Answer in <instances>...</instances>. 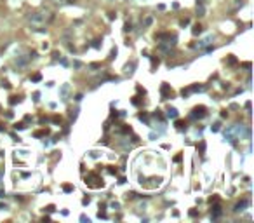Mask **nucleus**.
<instances>
[{
	"label": "nucleus",
	"instance_id": "obj_7",
	"mask_svg": "<svg viewBox=\"0 0 254 223\" xmlns=\"http://www.w3.org/2000/svg\"><path fill=\"white\" fill-rule=\"evenodd\" d=\"M40 79H42V77H40V73H35V75L31 77V80H33V82H38Z\"/></svg>",
	"mask_w": 254,
	"mask_h": 223
},
{
	"label": "nucleus",
	"instance_id": "obj_6",
	"mask_svg": "<svg viewBox=\"0 0 254 223\" xmlns=\"http://www.w3.org/2000/svg\"><path fill=\"white\" fill-rule=\"evenodd\" d=\"M200 31H202V26H200V24H195V26H193V33L197 35V33H200Z\"/></svg>",
	"mask_w": 254,
	"mask_h": 223
},
{
	"label": "nucleus",
	"instance_id": "obj_8",
	"mask_svg": "<svg viewBox=\"0 0 254 223\" xmlns=\"http://www.w3.org/2000/svg\"><path fill=\"white\" fill-rule=\"evenodd\" d=\"M63 190H64V192H71V190H73V187H71V185H64V187H63Z\"/></svg>",
	"mask_w": 254,
	"mask_h": 223
},
{
	"label": "nucleus",
	"instance_id": "obj_10",
	"mask_svg": "<svg viewBox=\"0 0 254 223\" xmlns=\"http://www.w3.org/2000/svg\"><path fill=\"white\" fill-rule=\"evenodd\" d=\"M183 126H185V122H183V120H178V122H176V127H178V129H181Z\"/></svg>",
	"mask_w": 254,
	"mask_h": 223
},
{
	"label": "nucleus",
	"instance_id": "obj_1",
	"mask_svg": "<svg viewBox=\"0 0 254 223\" xmlns=\"http://www.w3.org/2000/svg\"><path fill=\"white\" fill-rule=\"evenodd\" d=\"M160 92H162V99H169V96H171V87H169V84H162V89H160Z\"/></svg>",
	"mask_w": 254,
	"mask_h": 223
},
{
	"label": "nucleus",
	"instance_id": "obj_2",
	"mask_svg": "<svg viewBox=\"0 0 254 223\" xmlns=\"http://www.w3.org/2000/svg\"><path fill=\"white\" fill-rule=\"evenodd\" d=\"M206 115V106H195L192 117H204Z\"/></svg>",
	"mask_w": 254,
	"mask_h": 223
},
{
	"label": "nucleus",
	"instance_id": "obj_9",
	"mask_svg": "<svg viewBox=\"0 0 254 223\" xmlns=\"http://www.w3.org/2000/svg\"><path fill=\"white\" fill-rule=\"evenodd\" d=\"M124 30H125V31H131V30H132V26H131V23H125V26H124Z\"/></svg>",
	"mask_w": 254,
	"mask_h": 223
},
{
	"label": "nucleus",
	"instance_id": "obj_3",
	"mask_svg": "<svg viewBox=\"0 0 254 223\" xmlns=\"http://www.w3.org/2000/svg\"><path fill=\"white\" fill-rule=\"evenodd\" d=\"M212 211H214V216H212V218L216 220V218H218V216L221 215V206H219V204H216V206L212 208Z\"/></svg>",
	"mask_w": 254,
	"mask_h": 223
},
{
	"label": "nucleus",
	"instance_id": "obj_17",
	"mask_svg": "<svg viewBox=\"0 0 254 223\" xmlns=\"http://www.w3.org/2000/svg\"><path fill=\"white\" fill-rule=\"evenodd\" d=\"M0 131H5V126H3L2 122H0Z\"/></svg>",
	"mask_w": 254,
	"mask_h": 223
},
{
	"label": "nucleus",
	"instance_id": "obj_16",
	"mask_svg": "<svg viewBox=\"0 0 254 223\" xmlns=\"http://www.w3.org/2000/svg\"><path fill=\"white\" fill-rule=\"evenodd\" d=\"M174 162H181V155H176L174 157Z\"/></svg>",
	"mask_w": 254,
	"mask_h": 223
},
{
	"label": "nucleus",
	"instance_id": "obj_4",
	"mask_svg": "<svg viewBox=\"0 0 254 223\" xmlns=\"http://www.w3.org/2000/svg\"><path fill=\"white\" fill-rule=\"evenodd\" d=\"M247 204H249L247 201H242V202H239V204L235 206V211H242V209H244V208H246Z\"/></svg>",
	"mask_w": 254,
	"mask_h": 223
},
{
	"label": "nucleus",
	"instance_id": "obj_15",
	"mask_svg": "<svg viewBox=\"0 0 254 223\" xmlns=\"http://www.w3.org/2000/svg\"><path fill=\"white\" fill-rule=\"evenodd\" d=\"M45 211H49V213H52V211H54V206H47V208H45Z\"/></svg>",
	"mask_w": 254,
	"mask_h": 223
},
{
	"label": "nucleus",
	"instance_id": "obj_11",
	"mask_svg": "<svg viewBox=\"0 0 254 223\" xmlns=\"http://www.w3.org/2000/svg\"><path fill=\"white\" fill-rule=\"evenodd\" d=\"M14 127H16V129H24V124H23V122H17Z\"/></svg>",
	"mask_w": 254,
	"mask_h": 223
},
{
	"label": "nucleus",
	"instance_id": "obj_5",
	"mask_svg": "<svg viewBox=\"0 0 254 223\" xmlns=\"http://www.w3.org/2000/svg\"><path fill=\"white\" fill-rule=\"evenodd\" d=\"M167 115L172 117V119H176V117H178V110H176V108H171V110L167 112Z\"/></svg>",
	"mask_w": 254,
	"mask_h": 223
},
{
	"label": "nucleus",
	"instance_id": "obj_12",
	"mask_svg": "<svg viewBox=\"0 0 254 223\" xmlns=\"http://www.w3.org/2000/svg\"><path fill=\"white\" fill-rule=\"evenodd\" d=\"M98 216H99V218H106V213H105V211H99Z\"/></svg>",
	"mask_w": 254,
	"mask_h": 223
},
{
	"label": "nucleus",
	"instance_id": "obj_14",
	"mask_svg": "<svg viewBox=\"0 0 254 223\" xmlns=\"http://www.w3.org/2000/svg\"><path fill=\"white\" fill-rule=\"evenodd\" d=\"M16 101H19V99H16V96H12L10 98V105H16Z\"/></svg>",
	"mask_w": 254,
	"mask_h": 223
},
{
	"label": "nucleus",
	"instance_id": "obj_13",
	"mask_svg": "<svg viewBox=\"0 0 254 223\" xmlns=\"http://www.w3.org/2000/svg\"><path fill=\"white\" fill-rule=\"evenodd\" d=\"M152 65H153V66H158V59L153 58V59H152Z\"/></svg>",
	"mask_w": 254,
	"mask_h": 223
}]
</instances>
